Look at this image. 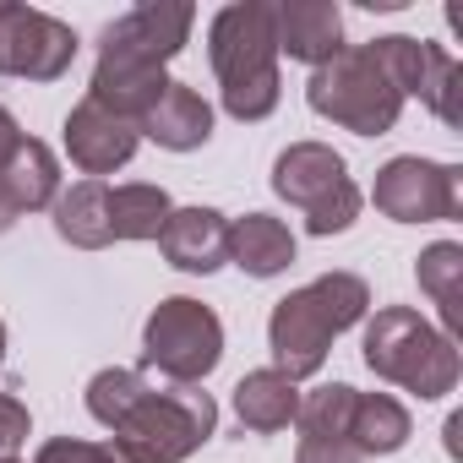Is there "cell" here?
<instances>
[{
	"instance_id": "cell-26",
	"label": "cell",
	"mask_w": 463,
	"mask_h": 463,
	"mask_svg": "<svg viewBox=\"0 0 463 463\" xmlns=\"http://www.w3.org/2000/svg\"><path fill=\"white\" fill-rule=\"evenodd\" d=\"M12 218H17V207L6 202V191H0V235H6V229H12Z\"/></svg>"
},
{
	"instance_id": "cell-15",
	"label": "cell",
	"mask_w": 463,
	"mask_h": 463,
	"mask_svg": "<svg viewBox=\"0 0 463 463\" xmlns=\"http://www.w3.org/2000/svg\"><path fill=\"white\" fill-rule=\"evenodd\" d=\"M137 131H147L158 147L191 153V147H202V142L213 137V109H207V99H202L196 88H185V82H169V88L153 99V109L137 120Z\"/></svg>"
},
{
	"instance_id": "cell-22",
	"label": "cell",
	"mask_w": 463,
	"mask_h": 463,
	"mask_svg": "<svg viewBox=\"0 0 463 463\" xmlns=\"http://www.w3.org/2000/svg\"><path fill=\"white\" fill-rule=\"evenodd\" d=\"M458 273H463V251L458 246H430L420 257V284L436 295L447 322H458Z\"/></svg>"
},
{
	"instance_id": "cell-5",
	"label": "cell",
	"mask_w": 463,
	"mask_h": 463,
	"mask_svg": "<svg viewBox=\"0 0 463 463\" xmlns=\"http://www.w3.org/2000/svg\"><path fill=\"white\" fill-rule=\"evenodd\" d=\"M311 109L360 131V137H382V131H392V120L403 109V93L392 88V77L382 71V61L365 44V50H338L327 66H317Z\"/></svg>"
},
{
	"instance_id": "cell-1",
	"label": "cell",
	"mask_w": 463,
	"mask_h": 463,
	"mask_svg": "<svg viewBox=\"0 0 463 463\" xmlns=\"http://www.w3.org/2000/svg\"><path fill=\"white\" fill-rule=\"evenodd\" d=\"M88 409L115 430V452L126 463H180L213 436V398L180 382H147L142 371H99L88 387Z\"/></svg>"
},
{
	"instance_id": "cell-4",
	"label": "cell",
	"mask_w": 463,
	"mask_h": 463,
	"mask_svg": "<svg viewBox=\"0 0 463 463\" xmlns=\"http://www.w3.org/2000/svg\"><path fill=\"white\" fill-rule=\"evenodd\" d=\"M365 284L360 279H349V273H327V279H317V284H306V289H295L289 300H279V311H273V322H268V338H273V371L279 376H289V382H300V376H311L317 365H322V354H327V344L349 327V322H360V311H365Z\"/></svg>"
},
{
	"instance_id": "cell-19",
	"label": "cell",
	"mask_w": 463,
	"mask_h": 463,
	"mask_svg": "<svg viewBox=\"0 0 463 463\" xmlns=\"http://www.w3.org/2000/svg\"><path fill=\"white\" fill-rule=\"evenodd\" d=\"M55 185H61V175H55L50 147L33 142V137H23L17 153L6 158V169H0V191H6V202L17 213L23 207H44V202H55Z\"/></svg>"
},
{
	"instance_id": "cell-3",
	"label": "cell",
	"mask_w": 463,
	"mask_h": 463,
	"mask_svg": "<svg viewBox=\"0 0 463 463\" xmlns=\"http://www.w3.org/2000/svg\"><path fill=\"white\" fill-rule=\"evenodd\" d=\"M207 55L223 82V109L235 120H262L279 104V39H273V6L241 0L223 6L207 28Z\"/></svg>"
},
{
	"instance_id": "cell-21",
	"label": "cell",
	"mask_w": 463,
	"mask_h": 463,
	"mask_svg": "<svg viewBox=\"0 0 463 463\" xmlns=\"http://www.w3.org/2000/svg\"><path fill=\"white\" fill-rule=\"evenodd\" d=\"M169 218V196L158 185H115L109 191V229L115 241H158Z\"/></svg>"
},
{
	"instance_id": "cell-17",
	"label": "cell",
	"mask_w": 463,
	"mask_h": 463,
	"mask_svg": "<svg viewBox=\"0 0 463 463\" xmlns=\"http://www.w3.org/2000/svg\"><path fill=\"white\" fill-rule=\"evenodd\" d=\"M55 229H61V241L71 246H109L115 241V229H109V185L104 180H82L71 185L61 202H55Z\"/></svg>"
},
{
	"instance_id": "cell-14",
	"label": "cell",
	"mask_w": 463,
	"mask_h": 463,
	"mask_svg": "<svg viewBox=\"0 0 463 463\" xmlns=\"http://www.w3.org/2000/svg\"><path fill=\"white\" fill-rule=\"evenodd\" d=\"M158 246L180 273H213L229 257V223L213 207H180V213L164 218Z\"/></svg>"
},
{
	"instance_id": "cell-20",
	"label": "cell",
	"mask_w": 463,
	"mask_h": 463,
	"mask_svg": "<svg viewBox=\"0 0 463 463\" xmlns=\"http://www.w3.org/2000/svg\"><path fill=\"white\" fill-rule=\"evenodd\" d=\"M403 436H409V414H403L392 398H382V392L360 398V392H354V409H349V447H354L360 458H365V452H398Z\"/></svg>"
},
{
	"instance_id": "cell-23",
	"label": "cell",
	"mask_w": 463,
	"mask_h": 463,
	"mask_svg": "<svg viewBox=\"0 0 463 463\" xmlns=\"http://www.w3.org/2000/svg\"><path fill=\"white\" fill-rule=\"evenodd\" d=\"M39 463H126V458L115 452V441L109 447H93V441H44Z\"/></svg>"
},
{
	"instance_id": "cell-6",
	"label": "cell",
	"mask_w": 463,
	"mask_h": 463,
	"mask_svg": "<svg viewBox=\"0 0 463 463\" xmlns=\"http://www.w3.org/2000/svg\"><path fill=\"white\" fill-rule=\"evenodd\" d=\"M365 365L387 382H403L420 398H441L458 382V354L414 311H382L365 333Z\"/></svg>"
},
{
	"instance_id": "cell-16",
	"label": "cell",
	"mask_w": 463,
	"mask_h": 463,
	"mask_svg": "<svg viewBox=\"0 0 463 463\" xmlns=\"http://www.w3.org/2000/svg\"><path fill=\"white\" fill-rule=\"evenodd\" d=\"M229 257H235L251 279H273L295 262V235L268 218V213H246L235 229H229Z\"/></svg>"
},
{
	"instance_id": "cell-13",
	"label": "cell",
	"mask_w": 463,
	"mask_h": 463,
	"mask_svg": "<svg viewBox=\"0 0 463 463\" xmlns=\"http://www.w3.org/2000/svg\"><path fill=\"white\" fill-rule=\"evenodd\" d=\"M273 39L289 61L327 66L344 50V17L333 0H289V6H273Z\"/></svg>"
},
{
	"instance_id": "cell-8",
	"label": "cell",
	"mask_w": 463,
	"mask_h": 463,
	"mask_svg": "<svg viewBox=\"0 0 463 463\" xmlns=\"http://www.w3.org/2000/svg\"><path fill=\"white\" fill-rule=\"evenodd\" d=\"M142 354H147V371H158L164 382L196 387L223 354V327L196 300H164L147 322V349Z\"/></svg>"
},
{
	"instance_id": "cell-10",
	"label": "cell",
	"mask_w": 463,
	"mask_h": 463,
	"mask_svg": "<svg viewBox=\"0 0 463 463\" xmlns=\"http://www.w3.org/2000/svg\"><path fill=\"white\" fill-rule=\"evenodd\" d=\"M376 207L398 223L452 218L458 213V169L452 164H425V158H392L376 175Z\"/></svg>"
},
{
	"instance_id": "cell-27",
	"label": "cell",
	"mask_w": 463,
	"mask_h": 463,
	"mask_svg": "<svg viewBox=\"0 0 463 463\" xmlns=\"http://www.w3.org/2000/svg\"><path fill=\"white\" fill-rule=\"evenodd\" d=\"M0 354H6V327H0Z\"/></svg>"
},
{
	"instance_id": "cell-25",
	"label": "cell",
	"mask_w": 463,
	"mask_h": 463,
	"mask_svg": "<svg viewBox=\"0 0 463 463\" xmlns=\"http://www.w3.org/2000/svg\"><path fill=\"white\" fill-rule=\"evenodd\" d=\"M17 142H23V131H17V120H12V109L0 104V169H6V158L17 153Z\"/></svg>"
},
{
	"instance_id": "cell-28",
	"label": "cell",
	"mask_w": 463,
	"mask_h": 463,
	"mask_svg": "<svg viewBox=\"0 0 463 463\" xmlns=\"http://www.w3.org/2000/svg\"><path fill=\"white\" fill-rule=\"evenodd\" d=\"M0 463H17V458H0Z\"/></svg>"
},
{
	"instance_id": "cell-2",
	"label": "cell",
	"mask_w": 463,
	"mask_h": 463,
	"mask_svg": "<svg viewBox=\"0 0 463 463\" xmlns=\"http://www.w3.org/2000/svg\"><path fill=\"white\" fill-rule=\"evenodd\" d=\"M196 12L191 6H137L120 23L104 28V50H99V71H93V104L126 115L131 126L153 109V99L169 88L164 61L180 55L185 33H191Z\"/></svg>"
},
{
	"instance_id": "cell-24",
	"label": "cell",
	"mask_w": 463,
	"mask_h": 463,
	"mask_svg": "<svg viewBox=\"0 0 463 463\" xmlns=\"http://www.w3.org/2000/svg\"><path fill=\"white\" fill-rule=\"evenodd\" d=\"M28 436V409L17 403V398H6L0 392V458H12V447Z\"/></svg>"
},
{
	"instance_id": "cell-12",
	"label": "cell",
	"mask_w": 463,
	"mask_h": 463,
	"mask_svg": "<svg viewBox=\"0 0 463 463\" xmlns=\"http://www.w3.org/2000/svg\"><path fill=\"white\" fill-rule=\"evenodd\" d=\"M66 153H71L77 169L109 175V169H120V164L137 153V126H131L126 115H115V109L82 99V104L66 115Z\"/></svg>"
},
{
	"instance_id": "cell-7",
	"label": "cell",
	"mask_w": 463,
	"mask_h": 463,
	"mask_svg": "<svg viewBox=\"0 0 463 463\" xmlns=\"http://www.w3.org/2000/svg\"><path fill=\"white\" fill-rule=\"evenodd\" d=\"M273 185H279L284 202L306 207L311 235H338V229H349L354 213H360V191H354L344 158L333 147H322V142L289 147L279 158V169H273Z\"/></svg>"
},
{
	"instance_id": "cell-18",
	"label": "cell",
	"mask_w": 463,
	"mask_h": 463,
	"mask_svg": "<svg viewBox=\"0 0 463 463\" xmlns=\"http://www.w3.org/2000/svg\"><path fill=\"white\" fill-rule=\"evenodd\" d=\"M235 414H241L246 430H284V425L300 414L295 382L279 376V371H251V376L235 387Z\"/></svg>"
},
{
	"instance_id": "cell-11",
	"label": "cell",
	"mask_w": 463,
	"mask_h": 463,
	"mask_svg": "<svg viewBox=\"0 0 463 463\" xmlns=\"http://www.w3.org/2000/svg\"><path fill=\"white\" fill-rule=\"evenodd\" d=\"M371 55L382 61V71L392 77L398 93H420V99H430V109L441 120H458V61L447 50L392 33V39H376Z\"/></svg>"
},
{
	"instance_id": "cell-9",
	"label": "cell",
	"mask_w": 463,
	"mask_h": 463,
	"mask_svg": "<svg viewBox=\"0 0 463 463\" xmlns=\"http://www.w3.org/2000/svg\"><path fill=\"white\" fill-rule=\"evenodd\" d=\"M77 55V33L55 23L50 12L28 6H0V71L28 77V82H55Z\"/></svg>"
}]
</instances>
